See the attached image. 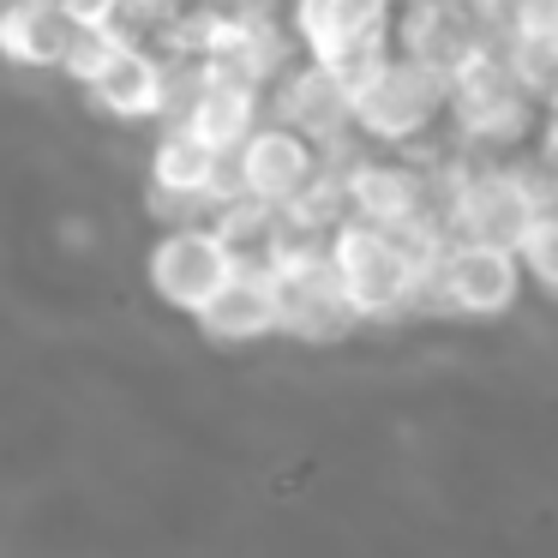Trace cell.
Returning <instances> with one entry per match:
<instances>
[{"label":"cell","instance_id":"obj_1","mask_svg":"<svg viewBox=\"0 0 558 558\" xmlns=\"http://www.w3.org/2000/svg\"><path fill=\"white\" fill-rule=\"evenodd\" d=\"M330 253V277H337L342 301L361 325H390V318H409L421 306H433V265L438 253H421L414 241L378 229V222L342 217L325 234Z\"/></svg>","mask_w":558,"mask_h":558},{"label":"cell","instance_id":"obj_2","mask_svg":"<svg viewBox=\"0 0 558 558\" xmlns=\"http://www.w3.org/2000/svg\"><path fill=\"white\" fill-rule=\"evenodd\" d=\"M546 102L517 78L505 43H486L481 54L450 73V150L469 157H529L541 150Z\"/></svg>","mask_w":558,"mask_h":558},{"label":"cell","instance_id":"obj_3","mask_svg":"<svg viewBox=\"0 0 558 558\" xmlns=\"http://www.w3.org/2000/svg\"><path fill=\"white\" fill-rule=\"evenodd\" d=\"M438 138H450V73L397 49L354 90V145L426 157Z\"/></svg>","mask_w":558,"mask_h":558},{"label":"cell","instance_id":"obj_4","mask_svg":"<svg viewBox=\"0 0 558 558\" xmlns=\"http://www.w3.org/2000/svg\"><path fill=\"white\" fill-rule=\"evenodd\" d=\"M270 282H277V313H282V337L294 342H337L349 337L361 318L349 313L337 277H330V253L325 234H294L289 246L270 265Z\"/></svg>","mask_w":558,"mask_h":558},{"label":"cell","instance_id":"obj_5","mask_svg":"<svg viewBox=\"0 0 558 558\" xmlns=\"http://www.w3.org/2000/svg\"><path fill=\"white\" fill-rule=\"evenodd\" d=\"M234 270H241V258L229 253V241L217 234V222L162 229L157 246H150V258H145V277H150V289H157V301L174 306V313H193V318L229 289Z\"/></svg>","mask_w":558,"mask_h":558},{"label":"cell","instance_id":"obj_6","mask_svg":"<svg viewBox=\"0 0 558 558\" xmlns=\"http://www.w3.org/2000/svg\"><path fill=\"white\" fill-rule=\"evenodd\" d=\"M529 289V270L510 246L450 241L433 265V306L457 318H505Z\"/></svg>","mask_w":558,"mask_h":558},{"label":"cell","instance_id":"obj_7","mask_svg":"<svg viewBox=\"0 0 558 558\" xmlns=\"http://www.w3.org/2000/svg\"><path fill=\"white\" fill-rule=\"evenodd\" d=\"M330 169H337V157H330L325 145H313L306 133L282 126V121H265L241 150H234L241 193H246V198H265V205H277V210L301 205V198L313 193V186L325 181Z\"/></svg>","mask_w":558,"mask_h":558},{"label":"cell","instance_id":"obj_8","mask_svg":"<svg viewBox=\"0 0 558 558\" xmlns=\"http://www.w3.org/2000/svg\"><path fill=\"white\" fill-rule=\"evenodd\" d=\"M270 121L294 126V133H306L313 145H325L330 157H342V150H354V90L342 85L330 66H318L301 54V61L270 85Z\"/></svg>","mask_w":558,"mask_h":558},{"label":"cell","instance_id":"obj_9","mask_svg":"<svg viewBox=\"0 0 558 558\" xmlns=\"http://www.w3.org/2000/svg\"><path fill=\"white\" fill-rule=\"evenodd\" d=\"M85 102L121 126H145V121L162 126L169 121V61H162V49L133 31L109 54V66L85 85Z\"/></svg>","mask_w":558,"mask_h":558},{"label":"cell","instance_id":"obj_10","mask_svg":"<svg viewBox=\"0 0 558 558\" xmlns=\"http://www.w3.org/2000/svg\"><path fill=\"white\" fill-rule=\"evenodd\" d=\"M289 37L306 61H337L349 43L397 25V0H282Z\"/></svg>","mask_w":558,"mask_h":558},{"label":"cell","instance_id":"obj_11","mask_svg":"<svg viewBox=\"0 0 558 558\" xmlns=\"http://www.w3.org/2000/svg\"><path fill=\"white\" fill-rule=\"evenodd\" d=\"M265 121H270V90L246 85V78H229V73H217V66L205 73L198 97L186 102V114H181L186 133H198L210 150H222V157H234Z\"/></svg>","mask_w":558,"mask_h":558},{"label":"cell","instance_id":"obj_12","mask_svg":"<svg viewBox=\"0 0 558 558\" xmlns=\"http://www.w3.org/2000/svg\"><path fill=\"white\" fill-rule=\"evenodd\" d=\"M85 31L54 0H0V61L25 73H61Z\"/></svg>","mask_w":558,"mask_h":558},{"label":"cell","instance_id":"obj_13","mask_svg":"<svg viewBox=\"0 0 558 558\" xmlns=\"http://www.w3.org/2000/svg\"><path fill=\"white\" fill-rule=\"evenodd\" d=\"M198 330H205L210 342H265V337H282L277 282H270V270H246L241 265L229 289L198 313Z\"/></svg>","mask_w":558,"mask_h":558},{"label":"cell","instance_id":"obj_14","mask_svg":"<svg viewBox=\"0 0 558 558\" xmlns=\"http://www.w3.org/2000/svg\"><path fill=\"white\" fill-rule=\"evenodd\" d=\"M517 258H522V270H529L534 289L558 294V205H541V217L529 222Z\"/></svg>","mask_w":558,"mask_h":558},{"label":"cell","instance_id":"obj_15","mask_svg":"<svg viewBox=\"0 0 558 558\" xmlns=\"http://www.w3.org/2000/svg\"><path fill=\"white\" fill-rule=\"evenodd\" d=\"M126 37H133V25H114V31H85V37H78V49H73V61L61 66V78H73V85L85 90L90 78H97L102 66H109V54L121 49Z\"/></svg>","mask_w":558,"mask_h":558},{"label":"cell","instance_id":"obj_16","mask_svg":"<svg viewBox=\"0 0 558 558\" xmlns=\"http://www.w3.org/2000/svg\"><path fill=\"white\" fill-rule=\"evenodd\" d=\"M78 31H114L126 25V0H54Z\"/></svg>","mask_w":558,"mask_h":558},{"label":"cell","instance_id":"obj_17","mask_svg":"<svg viewBox=\"0 0 558 558\" xmlns=\"http://www.w3.org/2000/svg\"><path fill=\"white\" fill-rule=\"evenodd\" d=\"M174 13H186V0H126V25L133 31H157Z\"/></svg>","mask_w":558,"mask_h":558},{"label":"cell","instance_id":"obj_18","mask_svg":"<svg viewBox=\"0 0 558 558\" xmlns=\"http://www.w3.org/2000/svg\"><path fill=\"white\" fill-rule=\"evenodd\" d=\"M534 157L558 174V102H546V126H541V150H534Z\"/></svg>","mask_w":558,"mask_h":558}]
</instances>
